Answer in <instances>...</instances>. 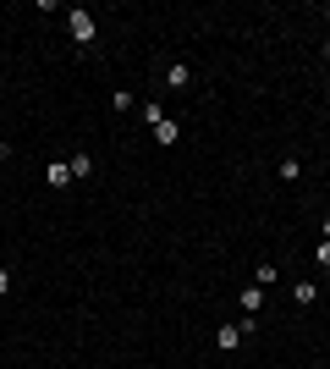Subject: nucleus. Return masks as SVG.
<instances>
[{"label":"nucleus","mask_w":330,"mask_h":369,"mask_svg":"<svg viewBox=\"0 0 330 369\" xmlns=\"http://www.w3.org/2000/svg\"><path fill=\"white\" fill-rule=\"evenodd\" d=\"M243 336H247L243 326H220V331H215V348H220V353H237V348H243Z\"/></svg>","instance_id":"obj_4"},{"label":"nucleus","mask_w":330,"mask_h":369,"mask_svg":"<svg viewBox=\"0 0 330 369\" xmlns=\"http://www.w3.org/2000/svg\"><path fill=\"white\" fill-rule=\"evenodd\" d=\"M325 243H330V215H325Z\"/></svg>","instance_id":"obj_14"},{"label":"nucleus","mask_w":330,"mask_h":369,"mask_svg":"<svg viewBox=\"0 0 330 369\" xmlns=\"http://www.w3.org/2000/svg\"><path fill=\"white\" fill-rule=\"evenodd\" d=\"M0 292H11V270L0 265Z\"/></svg>","instance_id":"obj_12"},{"label":"nucleus","mask_w":330,"mask_h":369,"mask_svg":"<svg viewBox=\"0 0 330 369\" xmlns=\"http://www.w3.org/2000/svg\"><path fill=\"white\" fill-rule=\"evenodd\" d=\"M176 138H182V127H176V122H171V116H165V122L154 127V144H160V149H171V144H176Z\"/></svg>","instance_id":"obj_6"},{"label":"nucleus","mask_w":330,"mask_h":369,"mask_svg":"<svg viewBox=\"0 0 330 369\" xmlns=\"http://www.w3.org/2000/svg\"><path fill=\"white\" fill-rule=\"evenodd\" d=\"M314 259H319V265L330 270V243H319V248H314Z\"/></svg>","instance_id":"obj_11"},{"label":"nucleus","mask_w":330,"mask_h":369,"mask_svg":"<svg viewBox=\"0 0 330 369\" xmlns=\"http://www.w3.org/2000/svg\"><path fill=\"white\" fill-rule=\"evenodd\" d=\"M297 177H303V160H297V155H287V160H281V182H297Z\"/></svg>","instance_id":"obj_9"},{"label":"nucleus","mask_w":330,"mask_h":369,"mask_svg":"<svg viewBox=\"0 0 330 369\" xmlns=\"http://www.w3.org/2000/svg\"><path fill=\"white\" fill-rule=\"evenodd\" d=\"M160 78H165V88H176V94H182V88H193V66H187V61H165Z\"/></svg>","instance_id":"obj_2"},{"label":"nucleus","mask_w":330,"mask_h":369,"mask_svg":"<svg viewBox=\"0 0 330 369\" xmlns=\"http://www.w3.org/2000/svg\"><path fill=\"white\" fill-rule=\"evenodd\" d=\"M66 33H72L78 44H100V22H94V11L72 6V11H66Z\"/></svg>","instance_id":"obj_1"},{"label":"nucleus","mask_w":330,"mask_h":369,"mask_svg":"<svg viewBox=\"0 0 330 369\" xmlns=\"http://www.w3.org/2000/svg\"><path fill=\"white\" fill-rule=\"evenodd\" d=\"M66 165H72V182H88V177L100 171V160H94V155H82V149H78V155H72Z\"/></svg>","instance_id":"obj_3"},{"label":"nucleus","mask_w":330,"mask_h":369,"mask_svg":"<svg viewBox=\"0 0 330 369\" xmlns=\"http://www.w3.org/2000/svg\"><path fill=\"white\" fill-rule=\"evenodd\" d=\"M270 281H281V270H275V265H270V259H265V265L253 270V287H270Z\"/></svg>","instance_id":"obj_8"},{"label":"nucleus","mask_w":330,"mask_h":369,"mask_svg":"<svg viewBox=\"0 0 330 369\" xmlns=\"http://www.w3.org/2000/svg\"><path fill=\"white\" fill-rule=\"evenodd\" d=\"M6 160H11V144H0V165H6Z\"/></svg>","instance_id":"obj_13"},{"label":"nucleus","mask_w":330,"mask_h":369,"mask_svg":"<svg viewBox=\"0 0 330 369\" xmlns=\"http://www.w3.org/2000/svg\"><path fill=\"white\" fill-rule=\"evenodd\" d=\"M243 308H247V320H259L265 314V287H243Z\"/></svg>","instance_id":"obj_5"},{"label":"nucleus","mask_w":330,"mask_h":369,"mask_svg":"<svg viewBox=\"0 0 330 369\" xmlns=\"http://www.w3.org/2000/svg\"><path fill=\"white\" fill-rule=\"evenodd\" d=\"M325 56H330V39H325Z\"/></svg>","instance_id":"obj_15"},{"label":"nucleus","mask_w":330,"mask_h":369,"mask_svg":"<svg viewBox=\"0 0 330 369\" xmlns=\"http://www.w3.org/2000/svg\"><path fill=\"white\" fill-rule=\"evenodd\" d=\"M44 177H50V187H66V182H72V165H66V160H55L50 171H44Z\"/></svg>","instance_id":"obj_7"},{"label":"nucleus","mask_w":330,"mask_h":369,"mask_svg":"<svg viewBox=\"0 0 330 369\" xmlns=\"http://www.w3.org/2000/svg\"><path fill=\"white\" fill-rule=\"evenodd\" d=\"M292 292H297V303H319V287L314 281H292Z\"/></svg>","instance_id":"obj_10"}]
</instances>
